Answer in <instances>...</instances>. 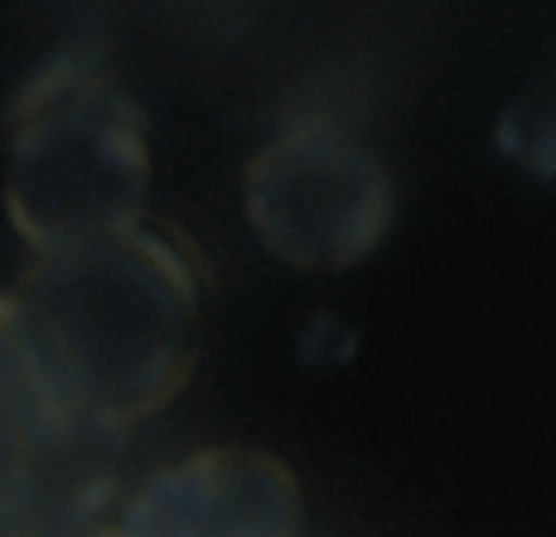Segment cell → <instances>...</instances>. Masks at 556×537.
Instances as JSON below:
<instances>
[{"mask_svg": "<svg viewBox=\"0 0 556 537\" xmlns=\"http://www.w3.org/2000/svg\"><path fill=\"white\" fill-rule=\"evenodd\" d=\"M146 122L88 59L63 53L15 102L5 209L35 257L112 238L141 223Z\"/></svg>", "mask_w": 556, "mask_h": 537, "instance_id": "cell-2", "label": "cell"}, {"mask_svg": "<svg viewBox=\"0 0 556 537\" xmlns=\"http://www.w3.org/2000/svg\"><path fill=\"white\" fill-rule=\"evenodd\" d=\"M248 218L256 238L301 272L354 266L392 223V189L368 146L334 122L281 132L248 175Z\"/></svg>", "mask_w": 556, "mask_h": 537, "instance_id": "cell-3", "label": "cell"}, {"mask_svg": "<svg viewBox=\"0 0 556 537\" xmlns=\"http://www.w3.org/2000/svg\"><path fill=\"white\" fill-rule=\"evenodd\" d=\"M15 300L49 378L106 436L160 412L194 369V266L141 223L39 257Z\"/></svg>", "mask_w": 556, "mask_h": 537, "instance_id": "cell-1", "label": "cell"}, {"mask_svg": "<svg viewBox=\"0 0 556 537\" xmlns=\"http://www.w3.org/2000/svg\"><path fill=\"white\" fill-rule=\"evenodd\" d=\"M301 489L256 450H199L136 494L116 537H295Z\"/></svg>", "mask_w": 556, "mask_h": 537, "instance_id": "cell-4", "label": "cell"}, {"mask_svg": "<svg viewBox=\"0 0 556 537\" xmlns=\"http://www.w3.org/2000/svg\"><path fill=\"white\" fill-rule=\"evenodd\" d=\"M106 432L88 426L49 378L15 296H0V470L15 479L49 460L98 446Z\"/></svg>", "mask_w": 556, "mask_h": 537, "instance_id": "cell-5", "label": "cell"}, {"mask_svg": "<svg viewBox=\"0 0 556 537\" xmlns=\"http://www.w3.org/2000/svg\"><path fill=\"white\" fill-rule=\"evenodd\" d=\"M498 141H504L508 155H518L528 170L556 179V102L538 107V112H508Z\"/></svg>", "mask_w": 556, "mask_h": 537, "instance_id": "cell-6", "label": "cell"}]
</instances>
